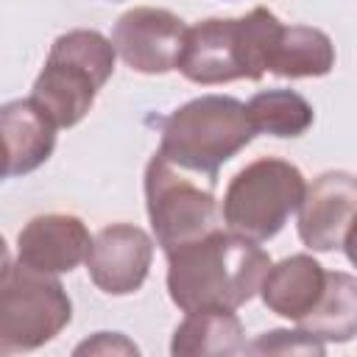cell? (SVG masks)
I'll list each match as a JSON object with an SVG mask.
<instances>
[{"label": "cell", "instance_id": "17", "mask_svg": "<svg viewBox=\"0 0 357 357\" xmlns=\"http://www.w3.org/2000/svg\"><path fill=\"white\" fill-rule=\"evenodd\" d=\"M245 112L254 134H268L279 139L301 137L315 120L310 100L293 89H262L245 103Z\"/></svg>", "mask_w": 357, "mask_h": 357}, {"label": "cell", "instance_id": "6", "mask_svg": "<svg viewBox=\"0 0 357 357\" xmlns=\"http://www.w3.org/2000/svg\"><path fill=\"white\" fill-rule=\"evenodd\" d=\"M73 321V301L56 273L17 259L0 276V354L33 351Z\"/></svg>", "mask_w": 357, "mask_h": 357}, {"label": "cell", "instance_id": "20", "mask_svg": "<svg viewBox=\"0 0 357 357\" xmlns=\"http://www.w3.org/2000/svg\"><path fill=\"white\" fill-rule=\"evenodd\" d=\"M8 265H11V254H8V245H6V240L0 234V276L8 271Z\"/></svg>", "mask_w": 357, "mask_h": 357}, {"label": "cell", "instance_id": "11", "mask_svg": "<svg viewBox=\"0 0 357 357\" xmlns=\"http://www.w3.org/2000/svg\"><path fill=\"white\" fill-rule=\"evenodd\" d=\"M89 243V229L78 215L47 212L20 229L17 259L42 273H70L86 259Z\"/></svg>", "mask_w": 357, "mask_h": 357}, {"label": "cell", "instance_id": "4", "mask_svg": "<svg viewBox=\"0 0 357 357\" xmlns=\"http://www.w3.org/2000/svg\"><path fill=\"white\" fill-rule=\"evenodd\" d=\"M114 59V45L100 31H67L53 39L45 67L33 81L31 100L56 128H73L86 117L98 92L112 78Z\"/></svg>", "mask_w": 357, "mask_h": 357}, {"label": "cell", "instance_id": "19", "mask_svg": "<svg viewBox=\"0 0 357 357\" xmlns=\"http://www.w3.org/2000/svg\"><path fill=\"white\" fill-rule=\"evenodd\" d=\"M114 354V351H123V354H139V349L131 343V340H126L120 332H98L92 340H84L78 349H75V354Z\"/></svg>", "mask_w": 357, "mask_h": 357}, {"label": "cell", "instance_id": "5", "mask_svg": "<svg viewBox=\"0 0 357 357\" xmlns=\"http://www.w3.org/2000/svg\"><path fill=\"white\" fill-rule=\"evenodd\" d=\"M307 181L304 173L276 156H262L240 167L220 204V218L229 231L265 243L282 231L287 218L298 209Z\"/></svg>", "mask_w": 357, "mask_h": 357}, {"label": "cell", "instance_id": "10", "mask_svg": "<svg viewBox=\"0 0 357 357\" xmlns=\"http://www.w3.org/2000/svg\"><path fill=\"white\" fill-rule=\"evenodd\" d=\"M84 262L98 290L106 296H131L148 279L153 240L134 223H112L92 237Z\"/></svg>", "mask_w": 357, "mask_h": 357}, {"label": "cell", "instance_id": "16", "mask_svg": "<svg viewBox=\"0 0 357 357\" xmlns=\"http://www.w3.org/2000/svg\"><path fill=\"white\" fill-rule=\"evenodd\" d=\"M307 335L332 343H349L357 332V279L346 271H326V287L310 315L298 321Z\"/></svg>", "mask_w": 357, "mask_h": 357}, {"label": "cell", "instance_id": "7", "mask_svg": "<svg viewBox=\"0 0 357 357\" xmlns=\"http://www.w3.org/2000/svg\"><path fill=\"white\" fill-rule=\"evenodd\" d=\"M145 209L156 245L165 254L218 229L220 220L212 184L201 187L159 151L145 165Z\"/></svg>", "mask_w": 357, "mask_h": 357}, {"label": "cell", "instance_id": "18", "mask_svg": "<svg viewBox=\"0 0 357 357\" xmlns=\"http://www.w3.org/2000/svg\"><path fill=\"white\" fill-rule=\"evenodd\" d=\"M243 351H251V354H315V357H324V343L312 335H307L304 329H271V332H262L254 343H248Z\"/></svg>", "mask_w": 357, "mask_h": 357}, {"label": "cell", "instance_id": "14", "mask_svg": "<svg viewBox=\"0 0 357 357\" xmlns=\"http://www.w3.org/2000/svg\"><path fill=\"white\" fill-rule=\"evenodd\" d=\"M245 349V332L234 310H195L176 326L173 357H229Z\"/></svg>", "mask_w": 357, "mask_h": 357}, {"label": "cell", "instance_id": "9", "mask_svg": "<svg viewBox=\"0 0 357 357\" xmlns=\"http://www.w3.org/2000/svg\"><path fill=\"white\" fill-rule=\"evenodd\" d=\"M357 178L346 170L321 173L298 204V237L310 251H343L351 257Z\"/></svg>", "mask_w": 357, "mask_h": 357}, {"label": "cell", "instance_id": "3", "mask_svg": "<svg viewBox=\"0 0 357 357\" xmlns=\"http://www.w3.org/2000/svg\"><path fill=\"white\" fill-rule=\"evenodd\" d=\"M159 153L176 167L215 184L220 165L237 156L257 134L245 103L231 95H201L173 109L159 126Z\"/></svg>", "mask_w": 357, "mask_h": 357}, {"label": "cell", "instance_id": "13", "mask_svg": "<svg viewBox=\"0 0 357 357\" xmlns=\"http://www.w3.org/2000/svg\"><path fill=\"white\" fill-rule=\"evenodd\" d=\"M324 287H326L324 265L310 254H293L265 271L257 293L262 296V304L273 315L298 324L321 301Z\"/></svg>", "mask_w": 357, "mask_h": 357}, {"label": "cell", "instance_id": "1", "mask_svg": "<svg viewBox=\"0 0 357 357\" xmlns=\"http://www.w3.org/2000/svg\"><path fill=\"white\" fill-rule=\"evenodd\" d=\"M268 268L259 243L212 229L167 251V293L181 312L237 310L257 296Z\"/></svg>", "mask_w": 357, "mask_h": 357}, {"label": "cell", "instance_id": "2", "mask_svg": "<svg viewBox=\"0 0 357 357\" xmlns=\"http://www.w3.org/2000/svg\"><path fill=\"white\" fill-rule=\"evenodd\" d=\"M282 20L265 6L251 8L245 17H209L187 28L176 70L201 86L229 81H257L268 73L273 42Z\"/></svg>", "mask_w": 357, "mask_h": 357}, {"label": "cell", "instance_id": "15", "mask_svg": "<svg viewBox=\"0 0 357 357\" xmlns=\"http://www.w3.org/2000/svg\"><path fill=\"white\" fill-rule=\"evenodd\" d=\"M335 67V45L329 33L312 25H282L268 73L279 78H321Z\"/></svg>", "mask_w": 357, "mask_h": 357}, {"label": "cell", "instance_id": "21", "mask_svg": "<svg viewBox=\"0 0 357 357\" xmlns=\"http://www.w3.org/2000/svg\"><path fill=\"white\" fill-rule=\"evenodd\" d=\"M8 176V170H6V159H3V153H0V181Z\"/></svg>", "mask_w": 357, "mask_h": 357}, {"label": "cell", "instance_id": "12", "mask_svg": "<svg viewBox=\"0 0 357 357\" xmlns=\"http://www.w3.org/2000/svg\"><path fill=\"white\" fill-rule=\"evenodd\" d=\"M56 148V126L31 100H8L0 106V153L8 176H25L42 167Z\"/></svg>", "mask_w": 357, "mask_h": 357}, {"label": "cell", "instance_id": "8", "mask_svg": "<svg viewBox=\"0 0 357 357\" xmlns=\"http://www.w3.org/2000/svg\"><path fill=\"white\" fill-rule=\"evenodd\" d=\"M187 25L178 14L153 6L123 11L112 28L114 53L142 75H165L176 70Z\"/></svg>", "mask_w": 357, "mask_h": 357}]
</instances>
